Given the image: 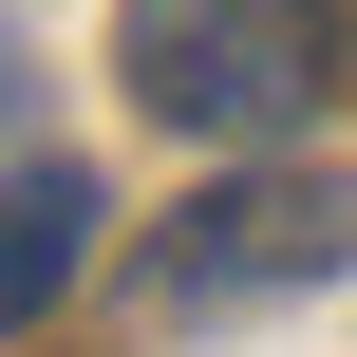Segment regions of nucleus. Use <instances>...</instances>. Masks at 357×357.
Here are the masks:
<instances>
[{
    "instance_id": "obj_1",
    "label": "nucleus",
    "mask_w": 357,
    "mask_h": 357,
    "mask_svg": "<svg viewBox=\"0 0 357 357\" xmlns=\"http://www.w3.org/2000/svg\"><path fill=\"white\" fill-rule=\"evenodd\" d=\"M113 56H132V94H151L169 132H207V151H282V132L320 113V0H132Z\"/></svg>"
},
{
    "instance_id": "obj_2",
    "label": "nucleus",
    "mask_w": 357,
    "mask_h": 357,
    "mask_svg": "<svg viewBox=\"0 0 357 357\" xmlns=\"http://www.w3.org/2000/svg\"><path fill=\"white\" fill-rule=\"evenodd\" d=\"M357 264V207L320 169H264V188H207L169 245H151V282L169 301H245V282H339Z\"/></svg>"
},
{
    "instance_id": "obj_3",
    "label": "nucleus",
    "mask_w": 357,
    "mask_h": 357,
    "mask_svg": "<svg viewBox=\"0 0 357 357\" xmlns=\"http://www.w3.org/2000/svg\"><path fill=\"white\" fill-rule=\"evenodd\" d=\"M94 226H113V207H94V169H56V151H38V169H0V339H38V320L75 301Z\"/></svg>"
}]
</instances>
